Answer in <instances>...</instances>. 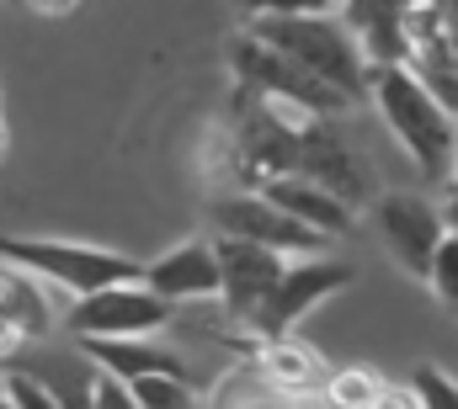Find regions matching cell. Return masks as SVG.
I'll list each match as a JSON object with an SVG mask.
<instances>
[{"label":"cell","instance_id":"cell-1","mask_svg":"<svg viewBox=\"0 0 458 409\" xmlns=\"http://www.w3.org/2000/svg\"><path fill=\"white\" fill-rule=\"evenodd\" d=\"M368 96L378 106L389 138L405 149V160H411L427 181H443L448 165H454V149H458V112H448L405 64L373 70V75H368Z\"/></svg>","mask_w":458,"mask_h":409},{"label":"cell","instance_id":"cell-2","mask_svg":"<svg viewBox=\"0 0 458 409\" xmlns=\"http://www.w3.org/2000/svg\"><path fill=\"white\" fill-rule=\"evenodd\" d=\"M250 38H261L267 48H277L283 59H293L299 70H310L320 86L342 91L346 102L368 96V59L357 48V38L342 27L336 11H310V16H250L245 21Z\"/></svg>","mask_w":458,"mask_h":409},{"label":"cell","instance_id":"cell-3","mask_svg":"<svg viewBox=\"0 0 458 409\" xmlns=\"http://www.w3.org/2000/svg\"><path fill=\"white\" fill-rule=\"evenodd\" d=\"M0 261L38 277L48 293H70V298H86L97 288H113V282H139V261L123 255V250H102V245H86V239H43V234H0Z\"/></svg>","mask_w":458,"mask_h":409},{"label":"cell","instance_id":"cell-4","mask_svg":"<svg viewBox=\"0 0 458 409\" xmlns=\"http://www.w3.org/2000/svg\"><path fill=\"white\" fill-rule=\"evenodd\" d=\"M352 266L336 255H288L277 282L267 288V298L250 308L240 324L250 330V340H272V335H293L315 308H326L331 298H342L352 288Z\"/></svg>","mask_w":458,"mask_h":409},{"label":"cell","instance_id":"cell-5","mask_svg":"<svg viewBox=\"0 0 458 409\" xmlns=\"http://www.w3.org/2000/svg\"><path fill=\"white\" fill-rule=\"evenodd\" d=\"M229 64H234V75H240L245 91H256V96H267V102H277V106H293V112H304V117H336V112L352 106L342 91L320 86L310 70H299L293 59H283L277 48H267V43L250 38V32L234 38Z\"/></svg>","mask_w":458,"mask_h":409},{"label":"cell","instance_id":"cell-6","mask_svg":"<svg viewBox=\"0 0 458 409\" xmlns=\"http://www.w3.org/2000/svg\"><path fill=\"white\" fill-rule=\"evenodd\" d=\"M176 319V308L155 298L144 282H113L64 308V330L75 340H133V335H160Z\"/></svg>","mask_w":458,"mask_h":409},{"label":"cell","instance_id":"cell-7","mask_svg":"<svg viewBox=\"0 0 458 409\" xmlns=\"http://www.w3.org/2000/svg\"><path fill=\"white\" fill-rule=\"evenodd\" d=\"M214 229L219 234H234V239H250V245H267L277 255H326V234H315L310 223L288 218L283 207H272L261 192H234V197H219L214 203Z\"/></svg>","mask_w":458,"mask_h":409},{"label":"cell","instance_id":"cell-8","mask_svg":"<svg viewBox=\"0 0 458 409\" xmlns=\"http://www.w3.org/2000/svg\"><path fill=\"white\" fill-rule=\"evenodd\" d=\"M293 171L320 181L326 192H336L342 203L362 207L373 197V171L362 165V154L346 144L326 117H304L299 122V144H293Z\"/></svg>","mask_w":458,"mask_h":409},{"label":"cell","instance_id":"cell-9","mask_svg":"<svg viewBox=\"0 0 458 409\" xmlns=\"http://www.w3.org/2000/svg\"><path fill=\"white\" fill-rule=\"evenodd\" d=\"M373 223L384 234V250L400 261V271L427 277V261H432V250H437V239L448 229L443 223V207H432L427 197H416V192H384L373 203Z\"/></svg>","mask_w":458,"mask_h":409},{"label":"cell","instance_id":"cell-10","mask_svg":"<svg viewBox=\"0 0 458 409\" xmlns=\"http://www.w3.org/2000/svg\"><path fill=\"white\" fill-rule=\"evenodd\" d=\"M139 282L165 298L171 308L182 304H219V255L214 239H182L165 255H155L149 266H139Z\"/></svg>","mask_w":458,"mask_h":409},{"label":"cell","instance_id":"cell-11","mask_svg":"<svg viewBox=\"0 0 458 409\" xmlns=\"http://www.w3.org/2000/svg\"><path fill=\"white\" fill-rule=\"evenodd\" d=\"M214 255H219V304H225L229 319H245L261 304L267 288L277 282L283 261H288V255H277L267 245H250V239H234V234L214 239Z\"/></svg>","mask_w":458,"mask_h":409},{"label":"cell","instance_id":"cell-12","mask_svg":"<svg viewBox=\"0 0 458 409\" xmlns=\"http://www.w3.org/2000/svg\"><path fill=\"white\" fill-rule=\"evenodd\" d=\"M416 0H336L342 27L357 38L368 70L405 64V11Z\"/></svg>","mask_w":458,"mask_h":409},{"label":"cell","instance_id":"cell-13","mask_svg":"<svg viewBox=\"0 0 458 409\" xmlns=\"http://www.w3.org/2000/svg\"><path fill=\"white\" fill-rule=\"evenodd\" d=\"M250 367H256V378H261L272 394H283V399H315V394H320V383H326V372H331V367H326V356H320L315 346L293 340V335L256 340Z\"/></svg>","mask_w":458,"mask_h":409},{"label":"cell","instance_id":"cell-14","mask_svg":"<svg viewBox=\"0 0 458 409\" xmlns=\"http://www.w3.org/2000/svg\"><path fill=\"white\" fill-rule=\"evenodd\" d=\"M261 197H267L272 207H283L288 218L310 223V229H315V234H326V239H346V234L357 229V207L342 203L336 192H326L320 181L299 176V171H288V176L267 181V187H261Z\"/></svg>","mask_w":458,"mask_h":409},{"label":"cell","instance_id":"cell-15","mask_svg":"<svg viewBox=\"0 0 458 409\" xmlns=\"http://www.w3.org/2000/svg\"><path fill=\"white\" fill-rule=\"evenodd\" d=\"M0 319L11 324V335L21 340V346H38V340H48L54 335V298H48V288L38 282V277H27V271H16V266H5L0 261Z\"/></svg>","mask_w":458,"mask_h":409},{"label":"cell","instance_id":"cell-16","mask_svg":"<svg viewBox=\"0 0 458 409\" xmlns=\"http://www.w3.org/2000/svg\"><path fill=\"white\" fill-rule=\"evenodd\" d=\"M81 351L107 372V378H144V372H182V378H192L187 372V362H182V351H165V346H155L149 335H133V340H81Z\"/></svg>","mask_w":458,"mask_h":409},{"label":"cell","instance_id":"cell-17","mask_svg":"<svg viewBox=\"0 0 458 409\" xmlns=\"http://www.w3.org/2000/svg\"><path fill=\"white\" fill-rule=\"evenodd\" d=\"M219 409H326V405H315V399H283V394H272V388L256 378V367L245 362L240 372H229L225 383H219Z\"/></svg>","mask_w":458,"mask_h":409},{"label":"cell","instance_id":"cell-18","mask_svg":"<svg viewBox=\"0 0 458 409\" xmlns=\"http://www.w3.org/2000/svg\"><path fill=\"white\" fill-rule=\"evenodd\" d=\"M128 394L139 409H203L192 378L182 372H144V378H128Z\"/></svg>","mask_w":458,"mask_h":409},{"label":"cell","instance_id":"cell-19","mask_svg":"<svg viewBox=\"0 0 458 409\" xmlns=\"http://www.w3.org/2000/svg\"><path fill=\"white\" fill-rule=\"evenodd\" d=\"M378 372L373 367H331L326 383H320V405L326 409H368L378 394Z\"/></svg>","mask_w":458,"mask_h":409},{"label":"cell","instance_id":"cell-20","mask_svg":"<svg viewBox=\"0 0 458 409\" xmlns=\"http://www.w3.org/2000/svg\"><path fill=\"white\" fill-rule=\"evenodd\" d=\"M421 282L432 288V298L448 308V313H458V229H443V239H437Z\"/></svg>","mask_w":458,"mask_h":409},{"label":"cell","instance_id":"cell-21","mask_svg":"<svg viewBox=\"0 0 458 409\" xmlns=\"http://www.w3.org/2000/svg\"><path fill=\"white\" fill-rule=\"evenodd\" d=\"M0 399L11 409H70L59 399V388H48L32 372H0Z\"/></svg>","mask_w":458,"mask_h":409},{"label":"cell","instance_id":"cell-22","mask_svg":"<svg viewBox=\"0 0 458 409\" xmlns=\"http://www.w3.org/2000/svg\"><path fill=\"white\" fill-rule=\"evenodd\" d=\"M411 388H416L421 409H458V378L443 367H416Z\"/></svg>","mask_w":458,"mask_h":409},{"label":"cell","instance_id":"cell-23","mask_svg":"<svg viewBox=\"0 0 458 409\" xmlns=\"http://www.w3.org/2000/svg\"><path fill=\"white\" fill-rule=\"evenodd\" d=\"M86 409H139L133 405V394H128V383L123 378H91L86 383Z\"/></svg>","mask_w":458,"mask_h":409},{"label":"cell","instance_id":"cell-24","mask_svg":"<svg viewBox=\"0 0 458 409\" xmlns=\"http://www.w3.org/2000/svg\"><path fill=\"white\" fill-rule=\"evenodd\" d=\"M368 409H421V399H416L411 383H378V394H373Z\"/></svg>","mask_w":458,"mask_h":409},{"label":"cell","instance_id":"cell-25","mask_svg":"<svg viewBox=\"0 0 458 409\" xmlns=\"http://www.w3.org/2000/svg\"><path fill=\"white\" fill-rule=\"evenodd\" d=\"M443 181H448V197H443V223H448V229H458V149H454V165H448V176H443Z\"/></svg>","mask_w":458,"mask_h":409},{"label":"cell","instance_id":"cell-26","mask_svg":"<svg viewBox=\"0 0 458 409\" xmlns=\"http://www.w3.org/2000/svg\"><path fill=\"white\" fill-rule=\"evenodd\" d=\"M27 11H38V16H70L81 0H21Z\"/></svg>","mask_w":458,"mask_h":409},{"label":"cell","instance_id":"cell-27","mask_svg":"<svg viewBox=\"0 0 458 409\" xmlns=\"http://www.w3.org/2000/svg\"><path fill=\"white\" fill-rule=\"evenodd\" d=\"M432 11L443 16V27H448V32L458 38V0H432Z\"/></svg>","mask_w":458,"mask_h":409},{"label":"cell","instance_id":"cell-28","mask_svg":"<svg viewBox=\"0 0 458 409\" xmlns=\"http://www.w3.org/2000/svg\"><path fill=\"white\" fill-rule=\"evenodd\" d=\"M5 144H11V138H5V122H0V160H5Z\"/></svg>","mask_w":458,"mask_h":409},{"label":"cell","instance_id":"cell-29","mask_svg":"<svg viewBox=\"0 0 458 409\" xmlns=\"http://www.w3.org/2000/svg\"><path fill=\"white\" fill-rule=\"evenodd\" d=\"M0 409H11V405H5V399H0Z\"/></svg>","mask_w":458,"mask_h":409}]
</instances>
